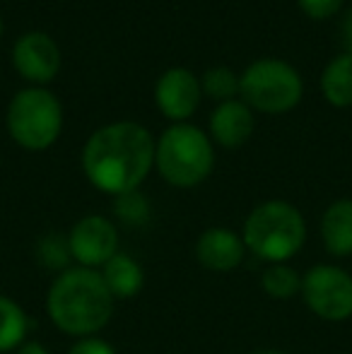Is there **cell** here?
Instances as JSON below:
<instances>
[{"label":"cell","instance_id":"1","mask_svg":"<svg viewBox=\"0 0 352 354\" xmlns=\"http://www.w3.org/2000/svg\"><path fill=\"white\" fill-rule=\"evenodd\" d=\"M157 140L142 123L113 121L97 128L82 147V171L97 191L116 198L138 191L155 169Z\"/></svg>","mask_w":352,"mask_h":354},{"label":"cell","instance_id":"2","mask_svg":"<svg viewBox=\"0 0 352 354\" xmlns=\"http://www.w3.org/2000/svg\"><path fill=\"white\" fill-rule=\"evenodd\" d=\"M111 292L102 280V272L92 268H68L53 280L46 297V311L51 323L71 337L97 335L113 313Z\"/></svg>","mask_w":352,"mask_h":354},{"label":"cell","instance_id":"3","mask_svg":"<svg viewBox=\"0 0 352 354\" xmlns=\"http://www.w3.org/2000/svg\"><path fill=\"white\" fill-rule=\"evenodd\" d=\"M241 239L246 251L259 256L261 261L270 266L287 263L302 251L306 241L304 214L287 201H266L249 212Z\"/></svg>","mask_w":352,"mask_h":354},{"label":"cell","instance_id":"4","mask_svg":"<svg viewBox=\"0 0 352 354\" xmlns=\"http://www.w3.org/2000/svg\"><path fill=\"white\" fill-rule=\"evenodd\" d=\"M155 169L169 186L196 188L215 169V145L193 123H172L155 147Z\"/></svg>","mask_w":352,"mask_h":354},{"label":"cell","instance_id":"5","mask_svg":"<svg viewBox=\"0 0 352 354\" xmlns=\"http://www.w3.org/2000/svg\"><path fill=\"white\" fill-rule=\"evenodd\" d=\"M5 126L15 145L27 152H44L63 133V104L46 87H24L12 94Z\"/></svg>","mask_w":352,"mask_h":354},{"label":"cell","instance_id":"6","mask_svg":"<svg viewBox=\"0 0 352 354\" xmlns=\"http://www.w3.org/2000/svg\"><path fill=\"white\" fill-rule=\"evenodd\" d=\"M304 97V80L282 58H259L239 73V99L251 111L282 116Z\"/></svg>","mask_w":352,"mask_h":354},{"label":"cell","instance_id":"7","mask_svg":"<svg viewBox=\"0 0 352 354\" xmlns=\"http://www.w3.org/2000/svg\"><path fill=\"white\" fill-rule=\"evenodd\" d=\"M302 299L314 316L328 323L352 318V275L338 266H314L302 275Z\"/></svg>","mask_w":352,"mask_h":354},{"label":"cell","instance_id":"8","mask_svg":"<svg viewBox=\"0 0 352 354\" xmlns=\"http://www.w3.org/2000/svg\"><path fill=\"white\" fill-rule=\"evenodd\" d=\"M12 68L22 80H27L29 87H46L61 73V46L46 32H24L12 46Z\"/></svg>","mask_w":352,"mask_h":354},{"label":"cell","instance_id":"9","mask_svg":"<svg viewBox=\"0 0 352 354\" xmlns=\"http://www.w3.org/2000/svg\"><path fill=\"white\" fill-rule=\"evenodd\" d=\"M68 246L73 261L80 263V268H104L118 253V229L109 217L87 214L73 224Z\"/></svg>","mask_w":352,"mask_h":354},{"label":"cell","instance_id":"10","mask_svg":"<svg viewBox=\"0 0 352 354\" xmlns=\"http://www.w3.org/2000/svg\"><path fill=\"white\" fill-rule=\"evenodd\" d=\"M201 77L183 66L167 68L155 82V104L172 123H188L201 106Z\"/></svg>","mask_w":352,"mask_h":354},{"label":"cell","instance_id":"11","mask_svg":"<svg viewBox=\"0 0 352 354\" xmlns=\"http://www.w3.org/2000/svg\"><path fill=\"white\" fill-rule=\"evenodd\" d=\"M256 131V116L251 106H246L241 99L222 102L207 118V136L212 145H220L225 149H239L251 140Z\"/></svg>","mask_w":352,"mask_h":354},{"label":"cell","instance_id":"12","mask_svg":"<svg viewBox=\"0 0 352 354\" xmlns=\"http://www.w3.org/2000/svg\"><path fill=\"white\" fill-rule=\"evenodd\" d=\"M244 239L227 227H210L196 241V261L210 272H232L244 261Z\"/></svg>","mask_w":352,"mask_h":354},{"label":"cell","instance_id":"13","mask_svg":"<svg viewBox=\"0 0 352 354\" xmlns=\"http://www.w3.org/2000/svg\"><path fill=\"white\" fill-rule=\"evenodd\" d=\"M321 241L335 258L352 256V198H340L321 217Z\"/></svg>","mask_w":352,"mask_h":354},{"label":"cell","instance_id":"14","mask_svg":"<svg viewBox=\"0 0 352 354\" xmlns=\"http://www.w3.org/2000/svg\"><path fill=\"white\" fill-rule=\"evenodd\" d=\"M102 280L113 299H133L140 294L142 284H145V272L136 258L118 251L102 268Z\"/></svg>","mask_w":352,"mask_h":354},{"label":"cell","instance_id":"15","mask_svg":"<svg viewBox=\"0 0 352 354\" xmlns=\"http://www.w3.org/2000/svg\"><path fill=\"white\" fill-rule=\"evenodd\" d=\"M321 94L335 109L352 106V56L350 53H338L333 56L321 71Z\"/></svg>","mask_w":352,"mask_h":354},{"label":"cell","instance_id":"16","mask_svg":"<svg viewBox=\"0 0 352 354\" xmlns=\"http://www.w3.org/2000/svg\"><path fill=\"white\" fill-rule=\"evenodd\" d=\"M29 333V316L15 299L0 294V352H15L24 345Z\"/></svg>","mask_w":352,"mask_h":354},{"label":"cell","instance_id":"17","mask_svg":"<svg viewBox=\"0 0 352 354\" xmlns=\"http://www.w3.org/2000/svg\"><path fill=\"white\" fill-rule=\"evenodd\" d=\"M261 287L270 299H292L302 292V275L290 268L287 263H275V266H268L261 277Z\"/></svg>","mask_w":352,"mask_h":354},{"label":"cell","instance_id":"18","mask_svg":"<svg viewBox=\"0 0 352 354\" xmlns=\"http://www.w3.org/2000/svg\"><path fill=\"white\" fill-rule=\"evenodd\" d=\"M203 97L215 99L217 104L239 99V75L227 66H212L201 77Z\"/></svg>","mask_w":352,"mask_h":354},{"label":"cell","instance_id":"19","mask_svg":"<svg viewBox=\"0 0 352 354\" xmlns=\"http://www.w3.org/2000/svg\"><path fill=\"white\" fill-rule=\"evenodd\" d=\"M113 214L118 217V222L128 227H140L150 219V203L140 191L123 193L113 198Z\"/></svg>","mask_w":352,"mask_h":354},{"label":"cell","instance_id":"20","mask_svg":"<svg viewBox=\"0 0 352 354\" xmlns=\"http://www.w3.org/2000/svg\"><path fill=\"white\" fill-rule=\"evenodd\" d=\"M71 246H68V236L63 239L61 234H48L39 241V261L46 268L53 270H68V261H71Z\"/></svg>","mask_w":352,"mask_h":354},{"label":"cell","instance_id":"21","mask_svg":"<svg viewBox=\"0 0 352 354\" xmlns=\"http://www.w3.org/2000/svg\"><path fill=\"white\" fill-rule=\"evenodd\" d=\"M297 5L309 19L324 22V19H331L343 10L345 0H297Z\"/></svg>","mask_w":352,"mask_h":354},{"label":"cell","instance_id":"22","mask_svg":"<svg viewBox=\"0 0 352 354\" xmlns=\"http://www.w3.org/2000/svg\"><path fill=\"white\" fill-rule=\"evenodd\" d=\"M68 354H118V352L113 350L111 342L92 335V337H82V340H77Z\"/></svg>","mask_w":352,"mask_h":354},{"label":"cell","instance_id":"23","mask_svg":"<svg viewBox=\"0 0 352 354\" xmlns=\"http://www.w3.org/2000/svg\"><path fill=\"white\" fill-rule=\"evenodd\" d=\"M340 41H343V51L352 56V8L345 12L343 24H340Z\"/></svg>","mask_w":352,"mask_h":354},{"label":"cell","instance_id":"24","mask_svg":"<svg viewBox=\"0 0 352 354\" xmlns=\"http://www.w3.org/2000/svg\"><path fill=\"white\" fill-rule=\"evenodd\" d=\"M15 354H51L46 350V347L41 345V342H24V345H19Z\"/></svg>","mask_w":352,"mask_h":354},{"label":"cell","instance_id":"25","mask_svg":"<svg viewBox=\"0 0 352 354\" xmlns=\"http://www.w3.org/2000/svg\"><path fill=\"white\" fill-rule=\"evenodd\" d=\"M249 354H287V352H282V350H254Z\"/></svg>","mask_w":352,"mask_h":354},{"label":"cell","instance_id":"26","mask_svg":"<svg viewBox=\"0 0 352 354\" xmlns=\"http://www.w3.org/2000/svg\"><path fill=\"white\" fill-rule=\"evenodd\" d=\"M3 32H5V24H3V17H0V39H3Z\"/></svg>","mask_w":352,"mask_h":354}]
</instances>
